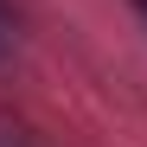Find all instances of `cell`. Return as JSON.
Here are the masks:
<instances>
[{
  "mask_svg": "<svg viewBox=\"0 0 147 147\" xmlns=\"http://www.w3.org/2000/svg\"><path fill=\"white\" fill-rule=\"evenodd\" d=\"M13 51V19H7V7H0V58Z\"/></svg>",
  "mask_w": 147,
  "mask_h": 147,
  "instance_id": "obj_1",
  "label": "cell"
},
{
  "mask_svg": "<svg viewBox=\"0 0 147 147\" xmlns=\"http://www.w3.org/2000/svg\"><path fill=\"white\" fill-rule=\"evenodd\" d=\"M0 147H26V141H19V134H7V128H0Z\"/></svg>",
  "mask_w": 147,
  "mask_h": 147,
  "instance_id": "obj_2",
  "label": "cell"
},
{
  "mask_svg": "<svg viewBox=\"0 0 147 147\" xmlns=\"http://www.w3.org/2000/svg\"><path fill=\"white\" fill-rule=\"evenodd\" d=\"M134 7H141V13H147V0H134Z\"/></svg>",
  "mask_w": 147,
  "mask_h": 147,
  "instance_id": "obj_3",
  "label": "cell"
}]
</instances>
